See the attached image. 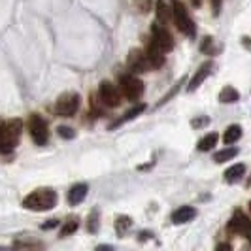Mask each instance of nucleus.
Here are the masks:
<instances>
[{
    "label": "nucleus",
    "instance_id": "obj_7",
    "mask_svg": "<svg viewBox=\"0 0 251 251\" xmlns=\"http://www.w3.org/2000/svg\"><path fill=\"white\" fill-rule=\"evenodd\" d=\"M119 85H121V91H123V95H125L128 100H138L142 99V95H144V83H142V79H138L136 75H123L121 77V81H119Z\"/></svg>",
    "mask_w": 251,
    "mask_h": 251
},
{
    "label": "nucleus",
    "instance_id": "obj_13",
    "mask_svg": "<svg viewBox=\"0 0 251 251\" xmlns=\"http://www.w3.org/2000/svg\"><path fill=\"white\" fill-rule=\"evenodd\" d=\"M195 215H197V210H195V208H191V206H181V208H177L176 212L172 214V223H176V225L187 223Z\"/></svg>",
    "mask_w": 251,
    "mask_h": 251
},
{
    "label": "nucleus",
    "instance_id": "obj_25",
    "mask_svg": "<svg viewBox=\"0 0 251 251\" xmlns=\"http://www.w3.org/2000/svg\"><path fill=\"white\" fill-rule=\"evenodd\" d=\"M87 228L91 232H97V228H99V214H97V212H93V214L89 215Z\"/></svg>",
    "mask_w": 251,
    "mask_h": 251
},
{
    "label": "nucleus",
    "instance_id": "obj_12",
    "mask_svg": "<svg viewBox=\"0 0 251 251\" xmlns=\"http://www.w3.org/2000/svg\"><path fill=\"white\" fill-rule=\"evenodd\" d=\"M146 55H148V61H150L151 68H161L164 64V53L157 46H153L151 42L150 46H148V50H146Z\"/></svg>",
    "mask_w": 251,
    "mask_h": 251
},
{
    "label": "nucleus",
    "instance_id": "obj_14",
    "mask_svg": "<svg viewBox=\"0 0 251 251\" xmlns=\"http://www.w3.org/2000/svg\"><path fill=\"white\" fill-rule=\"evenodd\" d=\"M87 185L85 183H75L74 187L68 191V202L75 206V204H79V202L83 201L85 197H87Z\"/></svg>",
    "mask_w": 251,
    "mask_h": 251
},
{
    "label": "nucleus",
    "instance_id": "obj_16",
    "mask_svg": "<svg viewBox=\"0 0 251 251\" xmlns=\"http://www.w3.org/2000/svg\"><path fill=\"white\" fill-rule=\"evenodd\" d=\"M244 174H246V166L244 164H234L225 172V179L228 183H236L244 177Z\"/></svg>",
    "mask_w": 251,
    "mask_h": 251
},
{
    "label": "nucleus",
    "instance_id": "obj_5",
    "mask_svg": "<svg viewBox=\"0 0 251 251\" xmlns=\"http://www.w3.org/2000/svg\"><path fill=\"white\" fill-rule=\"evenodd\" d=\"M226 230L230 234H240V236H246L251 242V219L244 212H234V215L230 217Z\"/></svg>",
    "mask_w": 251,
    "mask_h": 251
},
{
    "label": "nucleus",
    "instance_id": "obj_11",
    "mask_svg": "<svg viewBox=\"0 0 251 251\" xmlns=\"http://www.w3.org/2000/svg\"><path fill=\"white\" fill-rule=\"evenodd\" d=\"M212 68H214V63H210V61L202 64L201 68L197 70V74L193 75V77H191V81H189V85H187V91H189V93H191V91H197V89L201 87L202 81H204V79H206V77L210 75Z\"/></svg>",
    "mask_w": 251,
    "mask_h": 251
},
{
    "label": "nucleus",
    "instance_id": "obj_1",
    "mask_svg": "<svg viewBox=\"0 0 251 251\" xmlns=\"http://www.w3.org/2000/svg\"><path fill=\"white\" fill-rule=\"evenodd\" d=\"M55 204H57V193L50 187L36 189L23 201V206L30 212H48Z\"/></svg>",
    "mask_w": 251,
    "mask_h": 251
},
{
    "label": "nucleus",
    "instance_id": "obj_22",
    "mask_svg": "<svg viewBox=\"0 0 251 251\" xmlns=\"http://www.w3.org/2000/svg\"><path fill=\"white\" fill-rule=\"evenodd\" d=\"M130 223H132V219H130V217H125V215H123V217H119V219L115 221V228H117V232H119V234H125V230L130 226Z\"/></svg>",
    "mask_w": 251,
    "mask_h": 251
},
{
    "label": "nucleus",
    "instance_id": "obj_8",
    "mask_svg": "<svg viewBox=\"0 0 251 251\" xmlns=\"http://www.w3.org/2000/svg\"><path fill=\"white\" fill-rule=\"evenodd\" d=\"M28 130H30V136L34 140V144L38 146H46L48 140H50V130H48V123L40 117V115H32L30 121H28Z\"/></svg>",
    "mask_w": 251,
    "mask_h": 251
},
{
    "label": "nucleus",
    "instance_id": "obj_6",
    "mask_svg": "<svg viewBox=\"0 0 251 251\" xmlns=\"http://www.w3.org/2000/svg\"><path fill=\"white\" fill-rule=\"evenodd\" d=\"M151 44L157 46L163 53H168V51L174 50V38L172 34L164 28V25H153L151 28Z\"/></svg>",
    "mask_w": 251,
    "mask_h": 251
},
{
    "label": "nucleus",
    "instance_id": "obj_28",
    "mask_svg": "<svg viewBox=\"0 0 251 251\" xmlns=\"http://www.w3.org/2000/svg\"><path fill=\"white\" fill-rule=\"evenodd\" d=\"M57 225H59V221H57V219H50V223H46L42 228H53V226H57Z\"/></svg>",
    "mask_w": 251,
    "mask_h": 251
},
{
    "label": "nucleus",
    "instance_id": "obj_17",
    "mask_svg": "<svg viewBox=\"0 0 251 251\" xmlns=\"http://www.w3.org/2000/svg\"><path fill=\"white\" fill-rule=\"evenodd\" d=\"M157 19H159V23L161 25H168L170 23V19H172V10L164 4V2H157Z\"/></svg>",
    "mask_w": 251,
    "mask_h": 251
},
{
    "label": "nucleus",
    "instance_id": "obj_18",
    "mask_svg": "<svg viewBox=\"0 0 251 251\" xmlns=\"http://www.w3.org/2000/svg\"><path fill=\"white\" fill-rule=\"evenodd\" d=\"M219 100L225 102V104H232V102H238L240 100V93L234 87L226 85L221 93H219Z\"/></svg>",
    "mask_w": 251,
    "mask_h": 251
},
{
    "label": "nucleus",
    "instance_id": "obj_21",
    "mask_svg": "<svg viewBox=\"0 0 251 251\" xmlns=\"http://www.w3.org/2000/svg\"><path fill=\"white\" fill-rule=\"evenodd\" d=\"M217 140H219V134H215V132L206 134V136L199 142V151H210L215 144H217Z\"/></svg>",
    "mask_w": 251,
    "mask_h": 251
},
{
    "label": "nucleus",
    "instance_id": "obj_15",
    "mask_svg": "<svg viewBox=\"0 0 251 251\" xmlns=\"http://www.w3.org/2000/svg\"><path fill=\"white\" fill-rule=\"evenodd\" d=\"M146 112V104H138V106H134L132 110H128V112L123 115V117H119L115 123H113L110 128H115V126H119V125H123V123H126V121H130V119H134V117H138L140 113H144Z\"/></svg>",
    "mask_w": 251,
    "mask_h": 251
},
{
    "label": "nucleus",
    "instance_id": "obj_31",
    "mask_svg": "<svg viewBox=\"0 0 251 251\" xmlns=\"http://www.w3.org/2000/svg\"><path fill=\"white\" fill-rule=\"evenodd\" d=\"M250 210H251V202H250Z\"/></svg>",
    "mask_w": 251,
    "mask_h": 251
},
{
    "label": "nucleus",
    "instance_id": "obj_19",
    "mask_svg": "<svg viewBox=\"0 0 251 251\" xmlns=\"http://www.w3.org/2000/svg\"><path fill=\"white\" fill-rule=\"evenodd\" d=\"M240 136H242V126L230 125L225 130V134H223V142H225V144H234L236 140H240Z\"/></svg>",
    "mask_w": 251,
    "mask_h": 251
},
{
    "label": "nucleus",
    "instance_id": "obj_23",
    "mask_svg": "<svg viewBox=\"0 0 251 251\" xmlns=\"http://www.w3.org/2000/svg\"><path fill=\"white\" fill-rule=\"evenodd\" d=\"M77 225H79V223H77V219H75V217H72V219H70V221H68V223L63 226V230H61V236H68V234L75 232Z\"/></svg>",
    "mask_w": 251,
    "mask_h": 251
},
{
    "label": "nucleus",
    "instance_id": "obj_29",
    "mask_svg": "<svg viewBox=\"0 0 251 251\" xmlns=\"http://www.w3.org/2000/svg\"><path fill=\"white\" fill-rule=\"evenodd\" d=\"M217 250L221 251V250H230V246H228V244H219V246H217Z\"/></svg>",
    "mask_w": 251,
    "mask_h": 251
},
{
    "label": "nucleus",
    "instance_id": "obj_2",
    "mask_svg": "<svg viewBox=\"0 0 251 251\" xmlns=\"http://www.w3.org/2000/svg\"><path fill=\"white\" fill-rule=\"evenodd\" d=\"M23 132V123L19 119L0 121V153H10L17 146Z\"/></svg>",
    "mask_w": 251,
    "mask_h": 251
},
{
    "label": "nucleus",
    "instance_id": "obj_4",
    "mask_svg": "<svg viewBox=\"0 0 251 251\" xmlns=\"http://www.w3.org/2000/svg\"><path fill=\"white\" fill-rule=\"evenodd\" d=\"M77 108H79V97L75 93H64L59 97V100L55 102L53 110L59 117H70L77 112Z\"/></svg>",
    "mask_w": 251,
    "mask_h": 251
},
{
    "label": "nucleus",
    "instance_id": "obj_26",
    "mask_svg": "<svg viewBox=\"0 0 251 251\" xmlns=\"http://www.w3.org/2000/svg\"><path fill=\"white\" fill-rule=\"evenodd\" d=\"M59 134L63 136V138H74L75 136V132H74V128H70V126H59Z\"/></svg>",
    "mask_w": 251,
    "mask_h": 251
},
{
    "label": "nucleus",
    "instance_id": "obj_20",
    "mask_svg": "<svg viewBox=\"0 0 251 251\" xmlns=\"http://www.w3.org/2000/svg\"><path fill=\"white\" fill-rule=\"evenodd\" d=\"M238 155V150L236 148H226V150H221L219 153H215L214 155V161L215 163H225V161H230V159H234Z\"/></svg>",
    "mask_w": 251,
    "mask_h": 251
},
{
    "label": "nucleus",
    "instance_id": "obj_9",
    "mask_svg": "<svg viewBox=\"0 0 251 251\" xmlns=\"http://www.w3.org/2000/svg\"><path fill=\"white\" fill-rule=\"evenodd\" d=\"M99 97H100L102 104L108 106V108H117V106L121 104L119 91H117L115 85L110 83V81H102L100 83V87H99Z\"/></svg>",
    "mask_w": 251,
    "mask_h": 251
},
{
    "label": "nucleus",
    "instance_id": "obj_24",
    "mask_svg": "<svg viewBox=\"0 0 251 251\" xmlns=\"http://www.w3.org/2000/svg\"><path fill=\"white\" fill-rule=\"evenodd\" d=\"M134 4H136V8L142 13H148L151 10V6H153V0H134Z\"/></svg>",
    "mask_w": 251,
    "mask_h": 251
},
{
    "label": "nucleus",
    "instance_id": "obj_3",
    "mask_svg": "<svg viewBox=\"0 0 251 251\" xmlns=\"http://www.w3.org/2000/svg\"><path fill=\"white\" fill-rule=\"evenodd\" d=\"M170 8H172V21H174V25L177 26V30L183 32V34L189 38L195 36V34H197V28H195V23H193L191 17H189L187 8H185L179 0H174Z\"/></svg>",
    "mask_w": 251,
    "mask_h": 251
},
{
    "label": "nucleus",
    "instance_id": "obj_10",
    "mask_svg": "<svg viewBox=\"0 0 251 251\" xmlns=\"http://www.w3.org/2000/svg\"><path fill=\"white\" fill-rule=\"evenodd\" d=\"M126 64H128V68L132 70V72H148V68L150 66V61H148V55H146V51L142 50H130L128 51V57H126Z\"/></svg>",
    "mask_w": 251,
    "mask_h": 251
},
{
    "label": "nucleus",
    "instance_id": "obj_30",
    "mask_svg": "<svg viewBox=\"0 0 251 251\" xmlns=\"http://www.w3.org/2000/svg\"><path fill=\"white\" fill-rule=\"evenodd\" d=\"M191 2H193V6H197V8L202 6V0H191Z\"/></svg>",
    "mask_w": 251,
    "mask_h": 251
},
{
    "label": "nucleus",
    "instance_id": "obj_27",
    "mask_svg": "<svg viewBox=\"0 0 251 251\" xmlns=\"http://www.w3.org/2000/svg\"><path fill=\"white\" fill-rule=\"evenodd\" d=\"M212 8H214V15H219V10H221V0H212Z\"/></svg>",
    "mask_w": 251,
    "mask_h": 251
}]
</instances>
